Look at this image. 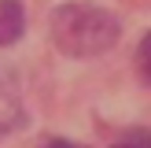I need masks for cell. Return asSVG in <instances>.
<instances>
[{"mask_svg": "<svg viewBox=\"0 0 151 148\" xmlns=\"http://www.w3.org/2000/svg\"><path fill=\"white\" fill-rule=\"evenodd\" d=\"M52 41L63 56H100L118 41L122 26L111 11L96 4H59L52 11Z\"/></svg>", "mask_w": 151, "mask_h": 148, "instance_id": "1", "label": "cell"}, {"mask_svg": "<svg viewBox=\"0 0 151 148\" xmlns=\"http://www.w3.org/2000/svg\"><path fill=\"white\" fill-rule=\"evenodd\" d=\"M26 30V11H22L19 0H0V48L15 44Z\"/></svg>", "mask_w": 151, "mask_h": 148, "instance_id": "2", "label": "cell"}, {"mask_svg": "<svg viewBox=\"0 0 151 148\" xmlns=\"http://www.w3.org/2000/svg\"><path fill=\"white\" fill-rule=\"evenodd\" d=\"M15 126H22V107H19V100H11L7 93H0V137L11 133Z\"/></svg>", "mask_w": 151, "mask_h": 148, "instance_id": "3", "label": "cell"}, {"mask_svg": "<svg viewBox=\"0 0 151 148\" xmlns=\"http://www.w3.org/2000/svg\"><path fill=\"white\" fill-rule=\"evenodd\" d=\"M137 70H140V78L151 81V33L140 41V48H137Z\"/></svg>", "mask_w": 151, "mask_h": 148, "instance_id": "4", "label": "cell"}, {"mask_svg": "<svg viewBox=\"0 0 151 148\" xmlns=\"http://www.w3.org/2000/svg\"><path fill=\"white\" fill-rule=\"evenodd\" d=\"M41 148H85V144H74V141H63V137H52V141H44Z\"/></svg>", "mask_w": 151, "mask_h": 148, "instance_id": "5", "label": "cell"}, {"mask_svg": "<svg viewBox=\"0 0 151 148\" xmlns=\"http://www.w3.org/2000/svg\"><path fill=\"white\" fill-rule=\"evenodd\" d=\"M114 148H140L137 141H122V144H114Z\"/></svg>", "mask_w": 151, "mask_h": 148, "instance_id": "6", "label": "cell"}]
</instances>
